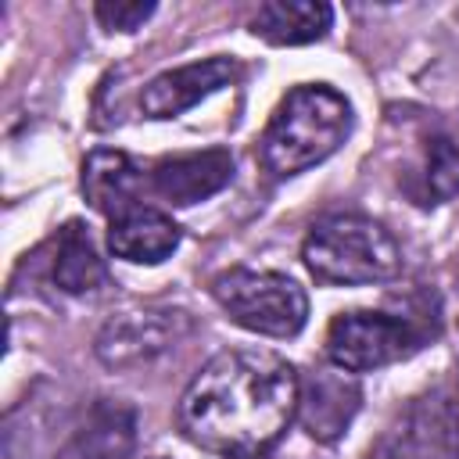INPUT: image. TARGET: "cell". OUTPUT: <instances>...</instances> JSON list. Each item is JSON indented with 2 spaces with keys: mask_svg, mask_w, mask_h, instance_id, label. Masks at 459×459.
Listing matches in <instances>:
<instances>
[{
  "mask_svg": "<svg viewBox=\"0 0 459 459\" xmlns=\"http://www.w3.org/2000/svg\"><path fill=\"white\" fill-rule=\"evenodd\" d=\"M183 240V230L151 204H136L108 222V247L115 258H126L133 265H158L165 262Z\"/></svg>",
  "mask_w": 459,
  "mask_h": 459,
  "instance_id": "30bf717a",
  "label": "cell"
},
{
  "mask_svg": "<svg viewBox=\"0 0 459 459\" xmlns=\"http://www.w3.org/2000/svg\"><path fill=\"white\" fill-rule=\"evenodd\" d=\"M423 186H427V204L459 194V147L441 133H434L423 147Z\"/></svg>",
  "mask_w": 459,
  "mask_h": 459,
  "instance_id": "9a60e30c",
  "label": "cell"
},
{
  "mask_svg": "<svg viewBox=\"0 0 459 459\" xmlns=\"http://www.w3.org/2000/svg\"><path fill=\"white\" fill-rule=\"evenodd\" d=\"M305 269L330 287L384 283L402 269V247L377 219L359 212H333L312 222L301 240Z\"/></svg>",
  "mask_w": 459,
  "mask_h": 459,
  "instance_id": "3957f363",
  "label": "cell"
},
{
  "mask_svg": "<svg viewBox=\"0 0 459 459\" xmlns=\"http://www.w3.org/2000/svg\"><path fill=\"white\" fill-rule=\"evenodd\" d=\"M93 14L111 32H133L154 14V4L151 0H100L93 7Z\"/></svg>",
  "mask_w": 459,
  "mask_h": 459,
  "instance_id": "2e32d148",
  "label": "cell"
},
{
  "mask_svg": "<svg viewBox=\"0 0 459 459\" xmlns=\"http://www.w3.org/2000/svg\"><path fill=\"white\" fill-rule=\"evenodd\" d=\"M50 276L65 294H93L108 283L104 258L90 237V226L79 219H68L57 237H54V258H50Z\"/></svg>",
  "mask_w": 459,
  "mask_h": 459,
  "instance_id": "5bb4252c",
  "label": "cell"
},
{
  "mask_svg": "<svg viewBox=\"0 0 459 459\" xmlns=\"http://www.w3.org/2000/svg\"><path fill=\"white\" fill-rule=\"evenodd\" d=\"M298 369L276 351H219L186 384L179 427L212 455L258 459L298 420Z\"/></svg>",
  "mask_w": 459,
  "mask_h": 459,
  "instance_id": "6da1fadb",
  "label": "cell"
},
{
  "mask_svg": "<svg viewBox=\"0 0 459 459\" xmlns=\"http://www.w3.org/2000/svg\"><path fill=\"white\" fill-rule=\"evenodd\" d=\"M233 79H237L233 57L190 61V65H179V68H169V72L154 75L140 93V108H143L147 118H176L186 108L212 97L215 90L230 86Z\"/></svg>",
  "mask_w": 459,
  "mask_h": 459,
  "instance_id": "9c48e42d",
  "label": "cell"
},
{
  "mask_svg": "<svg viewBox=\"0 0 459 459\" xmlns=\"http://www.w3.org/2000/svg\"><path fill=\"white\" fill-rule=\"evenodd\" d=\"M79 183H82V197L90 201V208H97L111 222L122 212H129V208L140 204L143 172L136 169V161L126 151L100 147V151H90L86 154Z\"/></svg>",
  "mask_w": 459,
  "mask_h": 459,
  "instance_id": "8fae6325",
  "label": "cell"
},
{
  "mask_svg": "<svg viewBox=\"0 0 459 459\" xmlns=\"http://www.w3.org/2000/svg\"><path fill=\"white\" fill-rule=\"evenodd\" d=\"M423 344V333L387 312L351 308L337 312L326 326V359L344 373H373L391 362L409 359Z\"/></svg>",
  "mask_w": 459,
  "mask_h": 459,
  "instance_id": "5b68a950",
  "label": "cell"
},
{
  "mask_svg": "<svg viewBox=\"0 0 459 459\" xmlns=\"http://www.w3.org/2000/svg\"><path fill=\"white\" fill-rule=\"evenodd\" d=\"M136 441V412L122 402L100 398L57 459H129Z\"/></svg>",
  "mask_w": 459,
  "mask_h": 459,
  "instance_id": "7c38bea8",
  "label": "cell"
},
{
  "mask_svg": "<svg viewBox=\"0 0 459 459\" xmlns=\"http://www.w3.org/2000/svg\"><path fill=\"white\" fill-rule=\"evenodd\" d=\"M230 179H233V154L226 147L169 154L151 165V190L176 208L208 201L212 194L230 186Z\"/></svg>",
  "mask_w": 459,
  "mask_h": 459,
  "instance_id": "ba28073f",
  "label": "cell"
},
{
  "mask_svg": "<svg viewBox=\"0 0 459 459\" xmlns=\"http://www.w3.org/2000/svg\"><path fill=\"white\" fill-rule=\"evenodd\" d=\"M212 298L237 326L262 337H294L308 319L301 283L269 269H226L212 280Z\"/></svg>",
  "mask_w": 459,
  "mask_h": 459,
  "instance_id": "277c9868",
  "label": "cell"
},
{
  "mask_svg": "<svg viewBox=\"0 0 459 459\" xmlns=\"http://www.w3.org/2000/svg\"><path fill=\"white\" fill-rule=\"evenodd\" d=\"M333 7L323 0H265L251 14V32L273 47L316 43L330 32Z\"/></svg>",
  "mask_w": 459,
  "mask_h": 459,
  "instance_id": "4fadbf2b",
  "label": "cell"
},
{
  "mask_svg": "<svg viewBox=\"0 0 459 459\" xmlns=\"http://www.w3.org/2000/svg\"><path fill=\"white\" fill-rule=\"evenodd\" d=\"M351 136V104L326 82L294 86L273 111L258 158L269 176L290 179L319 161H326Z\"/></svg>",
  "mask_w": 459,
  "mask_h": 459,
  "instance_id": "7a4b0ae2",
  "label": "cell"
},
{
  "mask_svg": "<svg viewBox=\"0 0 459 459\" xmlns=\"http://www.w3.org/2000/svg\"><path fill=\"white\" fill-rule=\"evenodd\" d=\"M190 330V316L183 308L165 305H140L115 312L93 341L97 359L108 369H136L176 348Z\"/></svg>",
  "mask_w": 459,
  "mask_h": 459,
  "instance_id": "8992f818",
  "label": "cell"
},
{
  "mask_svg": "<svg viewBox=\"0 0 459 459\" xmlns=\"http://www.w3.org/2000/svg\"><path fill=\"white\" fill-rule=\"evenodd\" d=\"M359 405H362L359 380L337 366L316 369V373L301 377V384H298V420L308 430V437H316L323 445L337 441L351 427Z\"/></svg>",
  "mask_w": 459,
  "mask_h": 459,
  "instance_id": "52a82bcc",
  "label": "cell"
}]
</instances>
